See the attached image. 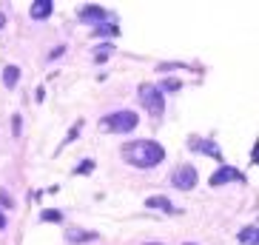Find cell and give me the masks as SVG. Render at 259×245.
I'll return each mask as SVG.
<instances>
[{"label":"cell","instance_id":"6da1fadb","mask_svg":"<svg viewBox=\"0 0 259 245\" xmlns=\"http://www.w3.org/2000/svg\"><path fill=\"white\" fill-rule=\"evenodd\" d=\"M122 157L131 166H137V169H151V166H157L165 157V151H162V146H157L151 140H137V143L122 146Z\"/></svg>","mask_w":259,"mask_h":245},{"label":"cell","instance_id":"7a4b0ae2","mask_svg":"<svg viewBox=\"0 0 259 245\" xmlns=\"http://www.w3.org/2000/svg\"><path fill=\"white\" fill-rule=\"evenodd\" d=\"M140 100H143V106L148 108V114H151V117H160V114H162V108H165L162 92L157 89V86H151V83L140 86Z\"/></svg>","mask_w":259,"mask_h":245},{"label":"cell","instance_id":"3957f363","mask_svg":"<svg viewBox=\"0 0 259 245\" xmlns=\"http://www.w3.org/2000/svg\"><path fill=\"white\" fill-rule=\"evenodd\" d=\"M106 129L108 131H117V134H128V131H134L137 129V114L134 111H117V114H111V117H106Z\"/></svg>","mask_w":259,"mask_h":245},{"label":"cell","instance_id":"277c9868","mask_svg":"<svg viewBox=\"0 0 259 245\" xmlns=\"http://www.w3.org/2000/svg\"><path fill=\"white\" fill-rule=\"evenodd\" d=\"M174 185L180 191H191L194 185H197V169H191V166H180L174 171Z\"/></svg>","mask_w":259,"mask_h":245},{"label":"cell","instance_id":"5b68a950","mask_svg":"<svg viewBox=\"0 0 259 245\" xmlns=\"http://www.w3.org/2000/svg\"><path fill=\"white\" fill-rule=\"evenodd\" d=\"M231 180H242V174L234 171V169H220L211 177V185H222V183H231Z\"/></svg>","mask_w":259,"mask_h":245},{"label":"cell","instance_id":"8992f818","mask_svg":"<svg viewBox=\"0 0 259 245\" xmlns=\"http://www.w3.org/2000/svg\"><path fill=\"white\" fill-rule=\"evenodd\" d=\"M80 17L83 20H92V23H100V20H106V9L103 6H83Z\"/></svg>","mask_w":259,"mask_h":245},{"label":"cell","instance_id":"52a82bcc","mask_svg":"<svg viewBox=\"0 0 259 245\" xmlns=\"http://www.w3.org/2000/svg\"><path fill=\"white\" fill-rule=\"evenodd\" d=\"M52 15V0H37V3H31V17L40 20V17H49Z\"/></svg>","mask_w":259,"mask_h":245},{"label":"cell","instance_id":"ba28073f","mask_svg":"<svg viewBox=\"0 0 259 245\" xmlns=\"http://www.w3.org/2000/svg\"><path fill=\"white\" fill-rule=\"evenodd\" d=\"M17 77H20L17 66H6V71H3V83H6L9 89H15V86H17Z\"/></svg>","mask_w":259,"mask_h":245},{"label":"cell","instance_id":"9c48e42d","mask_svg":"<svg viewBox=\"0 0 259 245\" xmlns=\"http://www.w3.org/2000/svg\"><path fill=\"white\" fill-rule=\"evenodd\" d=\"M256 234H259L256 225H251V228H245L242 234H239V242H242V245H256V242H259Z\"/></svg>","mask_w":259,"mask_h":245},{"label":"cell","instance_id":"30bf717a","mask_svg":"<svg viewBox=\"0 0 259 245\" xmlns=\"http://www.w3.org/2000/svg\"><path fill=\"white\" fill-rule=\"evenodd\" d=\"M148 206H151V208H165L168 214H177L174 206H171V202H168L165 197H151V199H148Z\"/></svg>","mask_w":259,"mask_h":245},{"label":"cell","instance_id":"8fae6325","mask_svg":"<svg viewBox=\"0 0 259 245\" xmlns=\"http://www.w3.org/2000/svg\"><path fill=\"white\" fill-rule=\"evenodd\" d=\"M94 34H111V37H114V34H120V31H117V26L111 23V26H100V29L94 31Z\"/></svg>","mask_w":259,"mask_h":245},{"label":"cell","instance_id":"7c38bea8","mask_svg":"<svg viewBox=\"0 0 259 245\" xmlns=\"http://www.w3.org/2000/svg\"><path fill=\"white\" fill-rule=\"evenodd\" d=\"M71 239H74V242H83V239H94V234H83V231H71Z\"/></svg>","mask_w":259,"mask_h":245},{"label":"cell","instance_id":"4fadbf2b","mask_svg":"<svg viewBox=\"0 0 259 245\" xmlns=\"http://www.w3.org/2000/svg\"><path fill=\"white\" fill-rule=\"evenodd\" d=\"M94 54H97V60L103 63V60H106V57H108V54H111V46H100V49H97V52H94Z\"/></svg>","mask_w":259,"mask_h":245},{"label":"cell","instance_id":"5bb4252c","mask_svg":"<svg viewBox=\"0 0 259 245\" xmlns=\"http://www.w3.org/2000/svg\"><path fill=\"white\" fill-rule=\"evenodd\" d=\"M92 169H94V162L89 160V162H83V166H80V169H77V171H80V174H89V171H92Z\"/></svg>","mask_w":259,"mask_h":245},{"label":"cell","instance_id":"9a60e30c","mask_svg":"<svg viewBox=\"0 0 259 245\" xmlns=\"http://www.w3.org/2000/svg\"><path fill=\"white\" fill-rule=\"evenodd\" d=\"M43 220H60V214H57V211H43Z\"/></svg>","mask_w":259,"mask_h":245},{"label":"cell","instance_id":"2e32d148","mask_svg":"<svg viewBox=\"0 0 259 245\" xmlns=\"http://www.w3.org/2000/svg\"><path fill=\"white\" fill-rule=\"evenodd\" d=\"M3 225H6V217H3V214H0V228H3Z\"/></svg>","mask_w":259,"mask_h":245},{"label":"cell","instance_id":"e0dca14e","mask_svg":"<svg viewBox=\"0 0 259 245\" xmlns=\"http://www.w3.org/2000/svg\"><path fill=\"white\" fill-rule=\"evenodd\" d=\"M3 23H6V17H3V15H0V29H3Z\"/></svg>","mask_w":259,"mask_h":245},{"label":"cell","instance_id":"ac0fdd59","mask_svg":"<svg viewBox=\"0 0 259 245\" xmlns=\"http://www.w3.org/2000/svg\"><path fill=\"white\" fill-rule=\"evenodd\" d=\"M148 245H160V242H148Z\"/></svg>","mask_w":259,"mask_h":245},{"label":"cell","instance_id":"d6986e66","mask_svg":"<svg viewBox=\"0 0 259 245\" xmlns=\"http://www.w3.org/2000/svg\"><path fill=\"white\" fill-rule=\"evenodd\" d=\"M185 245H194V242H185Z\"/></svg>","mask_w":259,"mask_h":245}]
</instances>
